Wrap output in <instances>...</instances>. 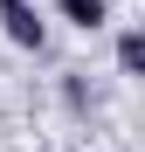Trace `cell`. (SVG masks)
Masks as SVG:
<instances>
[{
    "label": "cell",
    "mask_w": 145,
    "mask_h": 152,
    "mask_svg": "<svg viewBox=\"0 0 145 152\" xmlns=\"http://www.w3.org/2000/svg\"><path fill=\"white\" fill-rule=\"evenodd\" d=\"M55 14L69 21V28H83V35L111 28V0H55Z\"/></svg>",
    "instance_id": "cell-2"
},
{
    "label": "cell",
    "mask_w": 145,
    "mask_h": 152,
    "mask_svg": "<svg viewBox=\"0 0 145 152\" xmlns=\"http://www.w3.org/2000/svg\"><path fill=\"white\" fill-rule=\"evenodd\" d=\"M117 76H145V28H117Z\"/></svg>",
    "instance_id": "cell-3"
},
{
    "label": "cell",
    "mask_w": 145,
    "mask_h": 152,
    "mask_svg": "<svg viewBox=\"0 0 145 152\" xmlns=\"http://www.w3.org/2000/svg\"><path fill=\"white\" fill-rule=\"evenodd\" d=\"M7 7H21V0H0V14H7Z\"/></svg>",
    "instance_id": "cell-4"
},
{
    "label": "cell",
    "mask_w": 145,
    "mask_h": 152,
    "mask_svg": "<svg viewBox=\"0 0 145 152\" xmlns=\"http://www.w3.org/2000/svg\"><path fill=\"white\" fill-rule=\"evenodd\" d=\"M0 35H7L14 48H35V56H42V42H48V21L35 14V0H21V7H7V14H0Z\"/></svg>",
    "instance_id": "cell-1"
}]
</instances>
